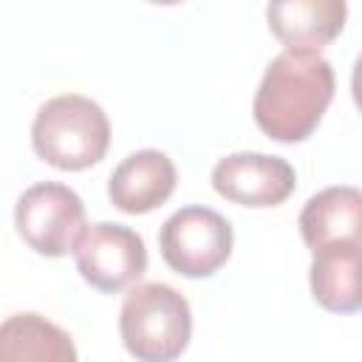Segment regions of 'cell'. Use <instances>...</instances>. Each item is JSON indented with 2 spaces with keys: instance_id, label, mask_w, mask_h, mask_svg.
Masks as SVG:
<instances>
[{
  "instance_id": "obj_1",
  "label": "cell",
  "mask_w": 362,
  "mask_h": 362,
  "mask_svg": "<svg viewBox=\"0 0 362 362\" xmlns=\"http://www.w3.org/2000/svg\"><path fill=\"white\" fill-rule=\"evenodd\" d=\"M334 68L320 51H280L263 71L252 113L274 141L308 139L334 99Z\"/></svg>"
},
{
  "instance_id": "obj_2",
  "label": "cell",
  "mask_w": 362,
  "mask_h": 362,
  "mask_svg": "<svg viewBox=\"0 0 362 362\" xmlns=\"http://www.w3.org/2000/svg\"><path fill=\"white\" fill-rule=\"evenodd\" d=\"M119 334L136 362H175L192 337V311L167 283H139L124 294Z\"/></svg>"
},
{
  "instance_id": "obj_3",
  "label": "cell",
  "mask_w": 362,
  "mask_h": 362,
  "mask_svg": "<svg viewBox=\"0 0 362 362\" xmlns=\"http://www.w3.org/2000/svg\"><path fill=\"white\" fill-rule=\"evenodd\" d=\"M34 153L57 170H85L102 161L110 144L105 110L82 93H59L40 105L31 124Z\"/></svg>"
},
{
  "instance_id": "obj_4",
  "label": "cell",
  "mask_w": 362,
  "mask_h": 362,
  "mask_svg": "<svg viewBox=\"0 0 362 362\" xmlns=\"http://www.w3.org/2000/svg\"><path fill=\"white\" fill-rule=\"evenodd\" d=\"M232 223L209 206H181L158 232L164 263L184 277H209L232 255Z\"/></svg>"
},
{
  "instance_id": "obj_5",
  "label": "cell",
  "mask_w": 362,
  "mask_h": 362,
  "mask_svg": "<svg viewBox=\"0 0 362 362\" xmlns=\"http://www.w3.org/2000/svg\"><path fill=\"white\" fill-rule=\"evenodd\" d=\"M14 226L34 252L62 257L74 252V243L85 229V204L71 187L42 181L17 198Z\"/></svg>"
},
{
  "instance_id": "obj_6",
  "label": "cell",
  "mask_w": 362,
  "mask_h": 362,
  "mask_svg": "<svg viewBox=\"0 0 362 362\" xmlns=\"http://www.w3.org/2000/svg\"><path fill=\"white\" fill-rule=\"evenodd\" d=\"M79 274L99 291L116 294L147 272V249L136 229L122 223H90L74 243Z\"/></svg>"
},
{
  "instance_id": "obj_7",
  "label": "cell",
  "mask_w": 362,
  "mask_h": 362,
  "mask_svg": "<svg viewBox=\"0 0 362 362\" xmlns=\"http://www.w3.org/2000/svg\"><path fill=\"white\" fill-rule=\"evenodd\" d=\"M212 187L240 206H277L294 192L297 173L280 156L232 153L212 167Z\"/></svg>"
},
{
  "instance_id": "obj_8",
  "label": "cell",
  "mask_w": 362,
  "mask_h": 362,
  "mask_svg": "<svg viewBox=\"0 0 362 362\" xmlns=\"http://www.w3.org/2000/svg\"><path fill=\"white\" fill-rule=\"evenodd\" d=\"M175 189V164L161 150H136L116 164L107 181L110 204L127 215H144L161 206Z\"/></svg>"
},
{
  "instance_id": "obj_9",
  "label": "cell",
  "mask_w": 362,
  "mask_h": 362,
  "mask_svg": "<svg viewBox=\"0 0 362 362\" xmlns=\"http://www.w3.org/2000/svg\"><path fill=\"white\" fill-rule=\"evenodd\" d=\"M345 0H274L266 6L272 34L288 51H320L345 25Z\"/></svg>"
},
{
  "instance_id": "obj_10",
  "label": "cell",
  "mask_w": 362,
  "mask_h": 362,
  "mask_svg": "<svg viewBox=\"0 0 362 362\" xmlns=\"http://www.w3.org/2000/svg\"><path fill=\"white\" fill-rule=\"evenodd\" d=\"M362 195L356 187H325L311 195L300 212V235L311 252L359 243Z\"/></svg>"
},
{
  "instance_id": "obj_11",
  "label": "cell",
  "mask_w": 362,
  "mask_h": 362,
  "mask_svg": "<svg viewBox=\"0 0 362 362\" xmlns=\"http://www.w3.org/2000/svg\"><path fill=\"white\" fill-rule=\"evenodd\" d=\"M0 362H76V345L48 317L20 311L0 322Z\"/></svg>"
},
{
  "instance_id": "obj_12",
  "label": "cell",
  "mask_w": 362,
  "mask_h": 362,
  "mask_svg": "<svg viewBox=\"0 0 362 362\" xmlns=\"http://www.w3.org/2000/svg\"><path fill=\"white\" fill-rule=\"evenodd\" d=\"M308 280L311 294L322 308L337 314L359 311V243H342L314 252Z\"/></svg>"
}]
</instances>
